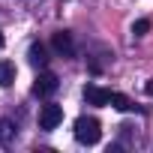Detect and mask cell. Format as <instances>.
<instances>
[{"mask_svg":"<svg viewBox=\"0 0 153 153\" xmlns=\"http://www.w3.org/2000/svg\"><path fill=\"white\" fill-rule=\"evenodd\" d=\"M75 138H78V144H96L102 138V123L96 117H78L75 120Z\"/></svg>","mask_w":153,"mask_h":153,"instance_id":"cell-1","label":"cell"},{"mask_svg":"<svg viewBox=\"0 0 153 153\" xmlns=\"http://www.w3.org/2000/svg\"><path fill=\"white\" fill-rule=\"evenodd\" d=\"M57 87H60V78H57L54 72H39L36 81H33V96L48 99L51 93H57Z\"/></svg>","mask_w":153,"mask_h":153,"instance_id":"cell-2","label":"cell"},{"mask_svg":"<svg viewBox=\"0 0 153 153\" xmlns=\"http://www.w3.org/2000/svg\"><path fill=\"white\" fill-rule=\"evenodd\" d=\"M60 120H63V108H60V105L48 102V105L39 108V129H57Z\"/></svg>","mask_w":153,"mask_h":153,"instance_id":"cell-3","label":"cell"},{"mask_svg":"<svg viewBox=\"0 0 153 153\" xmlns=\"http://www.w3.org/2000/svg\"><path fill=\"white\" fill-rule=\"evenodd\" d=\"M51 45H54V51H57L60 57H75V39H72V33H69V30L54 33Z\"/></svg>","mask_w":153,"mask_h":153,"instance_id":"cell-4","label":"cell"},{"mask_svg":"<svg viewBox=\"0 0 153 153\" xmlns=\"http://www.w3.org/2000/svg\"><path fill=\"white\" fill-rule=\"evenodd\" d=\"M84 99H87V105H111V90L96 87V84H87L84 87Z\"/></svg>","mask_w":153,"mask_h":153,"instance_id":"cell-5","label":"cell"},{"mask_svg":"<svg viewBox=\"0 0 153 153\" xmlns=\"http://www.w3.org/2000/svg\"><path fill=\"white\" fill-rule=\"evenodd\" d=\"M27 60H30V66L42 69V66L48 63V57H45V45H42V42H33V45H30V51H27Z\"/></svg>","mask_w":153,"mask_h":153,"instance_id":"cell-6","label":"cell"},{"mask_svg":"<svg viewBox=\"0 0 153 153\" xmlns=\"http://www.w3.org/2000/svg\"><path fill=\"white\" fill-rule=\"evenodd\" d=\"M12 81H15V63L0 60V87H12Z\"/></svg>","mask_w":153,"mask_h":153,"instance_id":"cell-7","label":"cell"},{"mask_svg":"<svg viewBox=\"0 0 153 153\" xmlns=\"http://www.w3.org/2000/svg\"><path fill=\"white\" fill-rule=\"evenodd\" d=\"M111 105H114L117 111H132V108H135V102H132L129 96H123V93H111Z\"/></svg>","mask_w":153,"mask_h":153,"instance_id":"cell-8","label":"cell"},{"mask_svg":"<svg viewBox=\"0 0 153 153\" xmlns=\"http://www.w3.org/2000/svg\"><path fill=\"white\" fill-rule=\"evenodd\" d=\"M15 138V123L12 120H0V144H9Z\"/></svg>","mask_w":153,"mask_h":153,"instance_id":"cell-9","label":"cell"},{"mask_svg":"<svg viewBox=\"0 0 153 153\" xmlns=\"http://www.w3.org/2000/svg\"><path fill=\"white\" fill-rule=\"evenodd\" d=\"M132 33H135V36H147V33H150V18H138V21L132 24Z\"/></svg>","mask_w":153,"mask_h":153,"instance_id":"cell-10","label":"cell"},{"mask_svg":"<svg viewBox=\"0 0 153 153\" xmlns=\"http://www.w3.org/2000/svg\"><path fill=\"white\" fill-rule=\"evenodd\" d=\"M144 90H147V96H150V99H153V78H150V81H147V84H144Z\"/></svg>","mask_w":153,"mask_h":153,"instance_id":"cell-11","label":"cell"},{"mask_svg":"<svg viewBox=\"0 0 153 153\" xmlns=\"http://www.w3.org/2000/svg\"><path fill=\"white\" fill-rule=\"evenodd\" d=\"M0 48H3V33H0Z\"/></svg>","mask_w":153,"mask_h":153,"instance_id":"cell-12","label":"cell"}]
</instances>
